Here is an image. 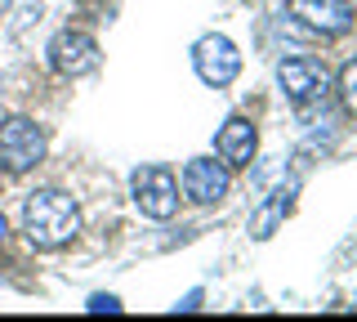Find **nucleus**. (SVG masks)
<instances>
[{"instance_id": "nucleus-11", "label": "nucleus", "mask_w": 357, "mask_h": 322, "mask_svg": "<svg viewBox=\"0 0 357 322\" xmlns=\"http://www.w3.org/2000/svg\"><path fill=\"white\" fill-rule=\"evenodd\" d=\"M340 98H344V108H349V112H357V59L340 72Z\"/></svg>"}, {"instance_id": "nucleus-7", "label": "nucleus", "mask_w": 357, "mask_h": 322, "mask_svg": "<svg viewBox=\"0 0 357 322\" xmlns=\"http://www.w3.org/2000/svg\"><path fill=\"white\" fill-rule=\"evenodd\" d=\"M277 85L286 90L290 103H312V98L326 94V68L312 59H282L277 63Z\"/></svg>"}, {"instance_id": "nucleus-13", "label": "nucleus", "mask_w": 357, "mask_h": 322, "mask_svg": "<svg viewBox=\"0 0 357 322\" xmlns=\"http://www.w3.org/2000/svg\"><path fill=\"white\" fill-rule=\"evenodd\" d=\"M0 237H5V215H0Z\"/></svg>"}, {"instance_id": "nucleus-5", "label": "nucleus", "mask_w": 357, "mask_h": 322, "mask_svg": "<svg viewBox=\"0 0 357 322\" xmlns=\"http://www.w3.org/2000/svg\"><path fill=\"white\" fill-rule=\"evenodd\" d=\"M192 68H197V76L206 85H228L232 76L241 72V54H237V45H232L228 36H201L197 41V50H192Z\"/></svg>"}, {"instance_id": "nucleus-2", "label": "nucleus", "mask_w": 357, "mask_h": 322, "mask_svg": "<svg viewBox=\"0 0 357 322\" xmlns=\"http://www.w3.org/2000/svg\"><path fill=\"white\" fill-rule=\"evenodd\" d=\"M45 161V130L27 117H5L0 121V166L9 175H27Z\"/></svg>"}, {"instance_id": "nucleus-4", "label": "nucleus", "mask_w": 357, "mask_h": 322, "mask_svg": "<svg viewBox=\"0 0 357 322\" xmlns=\"http://www.w3.org/2000/svg\"><path fill=\"white\" fill-rule=\"evenodd\" d=\"M45 54H50V68L59 76H85V72L98 68V41L89 31H76V27L59 31Z\"/></svg>"}, {"instance_id": "nucleus-6", "label": "nucleus", "mask_w": 357, "mask_h": 322, "mask_svg": "<svg viewBox=\"0 0 357 322\" xmlns=\"http://www.w3.org/2000/svg\"><path fill=\"white\" fill-rule=\"evenodd\" d=\"M178 184H183V197H192V202L210 206V202H223L228 197V166L215 161V157H192L183 166V175H178Z\"/></svg>"}, {"instance_id": "nucleus-12", "label": "nucleus", "mask_w": 357, "mask_h": 322, "mask_svg": "<svg viewBox=\"0 0 357 322\" xmlns=\"http://www.w3.org/2000/svg\"><path fill=\"white\" fill-rule=\"evenodd\" d=\"M89 314H121V300L116 295H89Z\"/></svg>"}, {"instance_id": "nucleus-3", "label": "nucleus", "mask_w": 357, "mask_h": 322, "mask_svg": "<svg viewBox=\"0 0 357 322\" xmlns=\"http://www.w3.org/2000/svg\"><path fill=\"white\" fill-rule=\"evenodd\" d=\"M130 193H134V206L148 219H170L178 210V180L165 166H139L130 180Z\"/></svg>"}, {"instance_id": "nucleus-10", "label": "nucleus", "mask_w": 357, "mask_h": 322, "mask_svg": "<svg viewBox=\"0 0 357 322\" xmlns=\"http://www.w3.org/2000/svg\"><path fill=\"white\" fill-rule=\"evenodd\" d=\"M286 210H290V188H277V193L273 197H268V202L259 206V210H255V219H250V233H255V237H273V233H277V224H282V219H286Z\"/></svg>"}, {"instance_id": "nucleus-1", "label": "nucleus", "mask_w": 357, "mask_h": 322, "mask_svg": "<svg viewBox=\"0 0 357 322\" xmlns=\"http://www.w3.org/2000/svg\"><path fill=\"white\" fill-rule=\"evenodd\" d=\"M22 233L36 251H59L67 242H76L81 233V210L59 188H36L22 202Z\"/></svg>"}, {"instance_id": "nucleus-9", "label": "nucleus", "mask_w": 357, "mask_h": 322, "mask_svg": "<svg viewBox=\"0 0 357 322\" xmlns=\"http://www.w3.org/2000/svg\"><path fill=\"white\" fill-rule=\"evenodd\" d=\"M255 148H259V135H255V126H250L245 117L223 121V130L215 135V157L228 166V170L250 166V161H255Z\"/></svg>"}, {"instance_id": "nucleus-8", "label": "nucleus", "mask_w": 357, "mask_h": 322, "mask_svg": "<svg viewBox=\"0 0 357 322\" xmlns=\"http://www.w3.org/2000/svg\"><path fill=\"white\" fill-rule=\"evenodd\" d=\"M290 18H299L304 27L321 31V36H340L353 27V5L349 0H286Z\"/></svg>"}]
</instances>
